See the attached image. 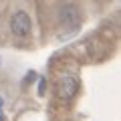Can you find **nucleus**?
<instances>
[{"label":"nucleus","instance_id":"1","mask_svg":"<svg viewBox=\"0 0 121 121\" xmlns=\"http://www.w3.org/2000/svg\"><path fill=\"white\" fill-rule=\"evenodd\" d=\"M59 18H60V24L67 30H77V26L81 24V10L69 2L59 10Z\"/></svg>","mask_w":121,"mask_h":121},{"label":"nucleus","instance_id":"2","mask_svg":"<svg viewBox=\"0 0 121 121\" xmlns=\"http://www.w3.org/2000/svg\"><path fill=\"white\" fill-rule=\"evenodd\" d=\"M30 28H32V22H30V16L24 10H18V12L12 14V18H10V30H12V35L26 36V35H30Z\"/></svg>","mask_w":121,"mask_h":121},{"label":"nucleus","instance_id":"3","mask_svg":"<svg viewBox=\"0 0 121 121\" xmlns=\"http://www.w3.org/2000/svg\"><path fill=\"white\" fill-rule=\"evenodd\" d=\"M77 91H79V83L73 75H63L59 79V83H56V93H59L60 99H65V101L73 99L77 95Z\"/></svg>","mask_w":121,"mask_h":121},{"label":"nucleus","instance_id":"4","mask_svg":"<svg viewBox=\"0 0 121 121\" xmlns=\"http://www.w3.org/2000/svg\"><path fill=\"white\" fill-rule=\"evenodd\" d=\"M44 87H47V83H44V81H40V85H39V91H40V95L44 93Z\"/></svg>","mask_w":121,"mask_h":121},{"label":"nucleus","instance_id":"5","mask_svg":"<svg viewBox=\"0 0 121 121\" xmlns=\"http://www.w3.org/2000/svg\"><path fill=\"white\" fill-rule=\"evenodd\" d=\"M0 121H6V117L2 115V111H0Z\"/></svg>","mask_w":121,"mask_h":121}]
</instances>
